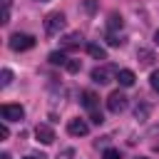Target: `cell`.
I'll return each mask as SVG.
<instances>
[{
  "instance_id": "obj_1",
  "label": "cell",
  "mask_w": 159,
  "mask_h": 159,
  "mask_svg": "<svg viewBox=\"0 0 159 159\" xmlns=\"http://www.w3.org/2000/svg\"><path fill=\"white\" fill-rule=\"evenodd\" d=\"M80 102H82V107L87 109V114H89V119H92L94 124H102V122H104V117H102V109H99V97H97L92 89H84Z\"/></svg>"
},
{
  "instance_id": "obj_2",
  "label": "cell",
  "mask_w": 159,
  "mask_h": 159,
  "mask_svg": "<svg viewBox=\"0 0 159 159\" xmlns=\"http://www.w3.org/2000/svg\"><path fill=\"white\" fill-rule=\"evenodd\" d=\"M10 50L12 52H25V50H32L35 47V37L32 35H27V32H15V35H10Z\"/></svg>"
},
{
  "instance_id": "obj_3",
  "label": "cell",
  "mask_w": 159,
  "mask_h": 159,
  "mask_svg": "<svg viewBox=\"0 0 159 159\" xmlns=\"http://www.w3.org/2000/svg\"><path fill=\"white\" fill-rule=\"evenodd\" d=\"M65 27V12H60V10H55V12H50L47 17H45V35H57L60 30Z\"/></svg>"
},
{
  "instance_id": "obj_4",
  "label": "cell",
  "mask_w": 159,
  "mask_h": 159,
  "mask_svg": "<svg viewBox=\"0 0 159 159\" xmlns=\"http://www.w3.org/2000/svg\"><path fill=\"white\" fill-rule=\"evenodd\" d=\"M107 109L112 112V114H119V112H124L127 109V94L124 92H112L109 97H107Z\"/></svg>"
},
{
  "instance_id": "obj_5",
  "label": "cell",
  "mask_w": 159,
  "mask_h": 159,
  "mask_svg": "<svg viewBox=\"0 0 159 159\" xmlns=\"http://www.w3.org/2000/svg\"><path fill=\"white\" fill-rule=\"evenodd\" d=\"M0 114H2L5 122H20V119L25 117V109H22L20 104H2V107H0Z\"/></svg>"
},
{
  "instance_id": "obj_6",
  "label": "cell",
  "mask_w": 159,
  "mask_h": 159,
  "mask_svg": "<svg viewBox=\"0 0 159 159\" xmlns=\"http://www.w3.org/2000/svg\"><path fill=\"white\" fill-rule=\"evenodd\" d=\"M117 72L119 70H114V67H94L92 70V80L97 84H107V82H112V77H117Z\"/></svg>"
},
{
  "instance_id": "obj_7",
  "label": "cell",
  "mask_w": 159,
  "mask_h": 159,
  "mask_svg": "<svg viewBox=\"0 0 159 159\" xmlns=\"http://www.w3.org/2000/svg\"><path fill=\"white\" fill-rule=\"evenodd\" d=\"M35 137H37V142H42V144H52V142H55V129H52L50 124H37V127H35Z\"/></svg>"
},
{
  "instance_id": "obj_8",
  "label": "cell",
  "mask_w": 159,
  "mask_h": 159,
  "mask_svg": "<svg viewBox=\"0 0 159 159\" xmlns=\"http://www.w3.org/2000/svg\"><path fill=\"white\" fill-rule=\"evenodd\" d=\"M67 132H70L72 137H84V134L89 132V124H87L84 119H70V122H67Z\"/></svg>"
},
{
  "instance_id": "obj_9",
  "label": "cell",
  "mask_w": 159,
  "mask_h": 159,
  "mask_svg": "<svg viewBox=\"0 0 159 159\" xmlns=\"http://www.w3.org/2000/svg\"><path fill=\"white\" fill-rule=\"evenodd\" d=\"M80 45H82V35L80 32H70V35L62 37V47L65 50H77Z\"/></svg>"
},
{
  "instance_id": "obj_10",
  "label": "cell",
  "mask_w": 159,
  "mask_h": 159,
  "mask_svg": "<svg viewBox=\"0 0 159 159\" xmlns=\"http://www.w3.org/2000/svg\"><path fill=\"white\" fill-rule=\"evenodd\" d=\"M87 55L89 57H94V60H107V50L99 45V42H87Z\"/></svg>"
},
{
  "instance_id": "obj_11",
  "label": "cell",
  "mask_w": 159,
  "mask_h": 159,
  "mask_svg": "<svg viewBox=\"0 0 159 159\" xmlns=\"http://www.w3.org/2000/svg\"><path fill=\"white\" fill-rule=\"evenodd\" d=\"M137 60H139V65H147V67H149V65H154V60H157V57H154V52H152V50L139 47V50H137Z\"/></svg>"
},
{
  "instance_id": "obj_12",
  "label": "cell",
  "mask_w": 159,
  "mask_h": 159,
  "mask_svg": "<svg viewBox=\"0 0 159 159\" xmlns=\"http://www.w3.org/2000/svg\"><path fill=\"white\" fill-rule=\"evenodd\" d=\"M134 80H137V77H134L132 70H119V72H117V82H119L122 87H132Z\"/></svg>"
},
{
  "instance_id": "obj_13",
  "label": "cell",
  "mask_w": 159,
  "mask_h": 159,
  "mask_svg": "<svg viewBox=\"0 0 159 159\" xmlns=\"http://www.w3.org/2000/svg\"><path fill=\"white\" fill-rule=\"evenodd\" d=\"M47 60H50V65H62V67H65L70 57H67V55H65L62 50H60V52L55 50V52H50V55H47Z\"/></svg>"
},
{
  "instance_id": "obj_14",
  "label": "cell",
  "mask_w": 159,
  "mask_h": 159,
  "mask_svg": "<svg viewBox=\"0 0 159 159\" xmlns=\"http://www.w3.org/2000/svg\"><path fill=\"white\" fill-rule=\"evenodd\" d=\"M122 25H124V20H122V15H117V12H112V15H109V20H107V27H109V30H122Z\"/></svg>"
},
{
  "instance_id": "obj_15",
  "label": "cell",
  "mask_w": 159,
  "mask_h": 159,
  "mask_svg": "<svg viewBox=\"0 0 159 159\" xmlns=\"http://www.w3.org/2000/svg\"><path fill=\"white\" fill-rule=\"evenodd\" d=\"M149 112H152V107H149L147 102H142V104H137L134 117H137V119H147V117H149Z\"/></svg>"
},
{
  "instance_id": "obj_16",
  "label": "cell",
  "mask_w": 159,
  "mask_h": 159,
  "mask_svg": "<svg viewBox=\"0 0 159 159\" xmlns=\"http://www.w3.org/2000/svg\"><path fill=\"white\" fill-rule=\"evenodd\" d=\"M65 70L75 75V72H80V70H82V62H80V60H67V65H65Z\"/></svg>"
},
{
  "instance_id": "obj_17",
  "label": "cell",
  "mask_w": 159,
  "mask_h": 159,
  "mask_svg": "<svg viewBox=\"0 0 159 159\" xmlns=\"http://www.w3.org/2000/svg\"><path fill=\"white\" fill-rule=\"evenodd\" d=\"M10 82H12V72H10L7 67H5V70L0 72V87H7Z\"/></svg>"
},
{
  "instance_id": "obj_18",
  "label": "cell",
  "mask_w": 159,
  "mask_h": 159,
  "mask_svg": "<svg viewBox=\"0 0 159 159\" xmlns=\"http://www.w3.org/2000/svg\"><path fill=\"white\" fill-rule=\"evenodd\" d=\"M107 42H109V45H112V47H122V45H124V40H122V37H119V35H112V32H109V35H107Z\"/></svg>"
},
{
  "instance_id": "obj_19",
  "label": "cell",
  "mask_w": 159,
  "mask_h": 159,
  "mask_svg": "<svg viewBox=\"0 0 159 159\" xmlns=\"http://www.w3.org/2000/svg\"><path fill=\"white\" fill-rule=\"evenodd\" d=\"M72 157H75V149H72V147H65L62 152H57L55 159H72Z\"/></svg>"
},
{
  "instance_id": "obj_20",
  "label": "cell",
  "mask_w": 159,
  "mask_h": 159,
  "mask_svg": "<svg viewBox=\"0 0 159 159\" xmlns=\"http://www.w3.org/2000/svg\"><path fill=\"white\" fill-rule=\"evenodd\" d=\"M149 84H152L154 92H159V70H154V72L149 75Z\"/></svg>"
},
{
  "instance_id": "obj_21",
  "label": "cell",
  "mask_w": 159,
  "mask_h": 159,
  "mask_svg": "<svg viewBox=\"0 0 159 159\" xmlns=\"http://www.w3.org/2000/svg\"><path fill=\"white\" fill-rule=\"evenodd\" d=\"M102 159H119V149H104Z\"/></svg>"
},
{
  "instance_id": "obj_22",
  "label": "cell",
  "mask_w": 159,
  "mask_h": 159,
  "mask_svg": "<svg viewBox=\"0 0 159 159\" xmlns=\"http://www.w3.org/2000/svg\"><path fill=\"white\" fill-rule=\"evenodd\" d=\"M84 10L87 12H94L97 10V0H84Z\"/></svg>"
},
{
  "instance_id": "obj_23",
  "label": "cell",
  "mask_w": 159,
  "mask_h": 159,
  "mask_svg": "<svg viewBox=\"0 0 159 159\" xmlns=\"http://www.w3.org/2000/svg\"><path fill=\"white\" fill-rule=\"evenodd\" d=\"M7 137H10V129H7V124L2 122V124H0V139H7Z\"/></svg>"
},
{
  "instance_id": "obj_24",
  "label": "cell",
  "mask_w": 159,
  "mask_h": 159,
  "mask_svg": "<svg viewBox=\"0 0 159 159\" xmlns=\"http://www.w3.org/2000/svg\"><path fill=\"white\" fill-rule=\"evenodd\" d=\"M0 159H10V154H7V152H2V154H0Z\"/></svg>"
},
{
  "instance_id": "obj_25",
  "label": "cell",
  "mask_w": 159,
  "mask_h": 159,
  "mask_svg": "<svg viewBox=\"0 0 159 159\" xmlns=\"http://www.w3.org/2000/svg\"><path fill=\"white\" fill-rule=\"evenodd\" d=\"M154 42H157V45H159V30H157V32H154Z\"/></svg>"
},
{
  "instance_id": "obj_26",
  "label": "cell",
  "mask_w": 159,
  "mask_h": 159,
  "mask_svg": "<svg viewBox=\"0 0 159 159\" xmlns=\"http://www.w3.org/2000/svg\"><path fill=\"white\" fill-rule=\"evenodd\" d=\"M2 5H5V7H10V0H2Z\"/></svg>"
},
{
  "instance_id": "obj_27",
  "label": "cell",
  "mask_w": 159,
  "mask_h": 159,
  "mask_svg": "<svg viewBox=\"0 0 159 159\" xmlns=\"http://www.w3.org/2000/svg\"><path fill=\"white\" fill-rule=\"evenodd\" d=\"M37 2H50V0H37Z\"/></svg>"
},
{
  "instance_id": "obj_28",
  "label": "cell",
  "mask_w": 159,
  "mask_h": 159,
  "mask_svg": "<svg viewBox=\"0 0 159 159\" xmlns=\"http://www.w3.org/2000/svg\"><path fill=\"white\" fill-rule=\"evenodd\" d=\"M137 159H147V157H137Z\"/></svg>"
},
{
  "instance_id": "obj_29",
  "label": "cell",
  "mask_w": 159,
  "mask_h": 159,
  "mask_svg": "<svg viewBox=\"0 0 159 159\" xmlns=\"http://www.w3.org/2000/svg\"><path fill=\"white\" fill-rule=\"evenodd\" d=\"M25 159H35V157H25Z\"/></svg>"
},
{
  "instance_id": "obj_30",
  "label": "cell",
  "mask_w": 159,
  "mask_h": 159,
  "mask_svg": "<svg viewBox=\"0 0 159 159\" xmlns=\"http://www.w3.org/2000/svg\"><path fill=\"white\" fill-rule=\"evenodd\" d=\"M157 152H159V144H157Z\"/></svg>"
}]
</instances>
